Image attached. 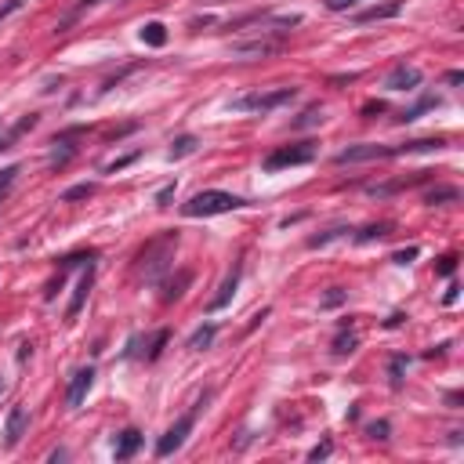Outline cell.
Listing matches in <instances>:
<instances>
[{
	"mask_svg": "<svg viewBox=\"0 0 464 464\" xmlns=\"http://www.w3.org/2000/svg\"><path fill=\"white\" fill-rule=\"evenodd\" d=\"M247 200L236 196V192H225V189H203L196 192L189 203H182V214L185 218H214V214H229V211H243Z\"/></svg>",
	"mask_w": 464,
	"mask_h": 464,
	"instance_id": "6da1fadb",
	"label": "cell"
},
{
	"mask_svg": "<svg viewBox=\"0 0 464 464\" xmlns=\"http://www.w3.org/2000/svg\"><path fill=\"white\" fill-rule=\"evenodd\" d=\"M174 247H178V232H163L160 240L146 243V251L138 254V262H141V272H146V283H160L167 272H171V262H174Z\"/></svg>",
	"mask_w": 464,
	"mask_h": 464,
	"instance_id": "7a4b0ae2",
	"label": "cell"
},
{
	"mask_svg": "<svg viewBox=\"0 0 464 464\" xmlns=\"http://www.w3.org/2000/svg\"><path fill=\"white\" fill-rule=\"evenodd\" d=\"M207 403H211V392H203V395L196 399V406H192L189 414H182V417H178V421L171 424V428H167V432L160 435V443H156V457H171V454H178V450L185 446V439L192 435V428H196V414H200V410L207 406Z\"/></svg>",
	"mask_w": 464,
	"mask_h": 464,
	"instance_id": "3957f363",
	"label": "cell"
},
{
	"mask_svg": "<svg viewBox=\"0 0 464 464\" xmlns=\"http://www.w3.org/2000/svg\"><path fill=\"white\" fill-rule=\"evenodd\" d=\"M298 98V87H276V91H257V95H243L232 98V109L236 113H272L279 106Z\"/></svg>",
	"mask_w": 464,
	"mask_h": 464,
	"instance_id": "277c9868",
	"label": "cell"
},
{
	"mask_svg": "<svg viewBox=\"0 0 464 464\" xmlns=\"http://www.w3.org/2000/svg\"><path fill=\"white\" fill-rule=\"evenodd\" d=\"M312 160H316V146H312V141H301V146H279V149H272L262 160V171L265 174H276V171L301 167V163H312Z\"/></svg>",
	"mask_w": 464,
	"mask_h": 464,
	"instance_id": "5b68a950",
	"label": "cell"
},
{
	"mask_svg": "<svg viewBox=\"0 0 464 464\" xmlns=\"http://www.w3.org/2000/svg\"><path fill=\"white\" fill-rule=\"evenodd\" d=\"M388 156H399V146H348L341 149L334 163L338 167H348V163H370V160H388Z\"/></svg>",
	"mask_w": 464,
	"mask_h": 464,
	"instance_id": "8992f818",
	"label": "cell"
},
{
	"mask_svg": "<svg viewBox=\"0 0 464 464\" xmlns=\"http://www.w3.org/2000/svg\"><path fill=\"white\" fill-rule=\"evenodd\" d=\"M91 287H95V262H87L84 276L76 279V287H73V298H69V305H66V319H69V323H73L76 316H80V308L87 305V294H91Z\"/></svg>",
	"mask_w": 464,
	"mask_h": 464,
	"instance_id": "52a82bcc",
	"label": "cell"
},
{
	"mask_svg": "<svg viewBox=\"0 0 464 464\" xmlns=\"http://www.w3.org/2000/svg\"><path fill=\"white\" fill-rule=\"evenodd\" d=\"M240 276H243V262H236L232 265V272L222 279V287H218V294L207 301V316H214V312H222V308L236 298V287H240Z\"/></svg>",
	"mask_w": 464,
	"mask_h": 464,
	"instance_id": "ba28073f",
	"label": "cell"
},
{
	"mask_svg": "<svg viewBox=\"0 0 464 464\" xmlns=\"http://www.w3.org/2000/svg\"><path fill=\"white\" fill-rule=\"evenodd\" d=\"M80 135H84V127H69V131L55 135V141H51V146H55V152H51V167H66L76 156V149H80V146H73V141Z\"/></svg>",
	"mask_w": 464,
	"mask_h": 464,
	"instance_id": "9c48e42d",
	"label": "cell"
},
{
	"mask_svg": "<svg viewBox=\"0 0 464 464\" xmlns=\"http://www.w3.org/2000/svg\"><path fill=\"white\" fill-rule=\"evenodd\" d=\"M384 87H388V91H417V87H421V69L399 62V66L384 76Z\"/></svg>",
	"mask_w": 464,
	"mask_h": 464,
	"instance_id": "30bf717a",
	"label": "cell"
},
{
	"mask_svg": "<svg viewBox=\"0 0 464 464\" xmlns=\"http://www.w3.org/2000/svg\"><path fill=\"white\" fill-rule=\"evenodd\" d=\"M91 384H95V367H80L69 378V388H66V403L76 410L87 399V392H91Z\"/></svg>",
	"mask_w": 464,
	"mask_h": 464,
	"instance_id": "8fae6325",
	"label": "cell"
},
{
	"mask_svg": "<svg viewBox=\"0 0 464 464\" xmlns=\"http://www.w3.org/2000/svg\"><path fill=\"white\" fill-rule=\"evenodd\" d=\"M25 428H30V414H25V406H11L8 410V421H4V446L15 450L22 443Z\"/></svg>",
	"mask_w": 464,
	"mask_h": 464,
	"instance_id": "7c38bea8",
	"label": "cell"
},
{
	"mask_svg": "<svg viewBox=\"0 0 464 464\" xmlns=\"http://www.w3.org/2000/svg\"><path fill=\"white\" fill-rule=\"evenodd\" d=\"M283 44H287V36H272V40H268V36H262V40H240V44H232V51H236V55H276V51H283Z\"/></svg>",
	"mask_w": 464,
	"mask_h": 464,
	"instance_id": "4fadbf2b",
	"label": "cell"
},
{
	"mask_svg": "<svg viewBox=\"0 0 464 464\" xmlns=\"http://www.w3.org/2000/svg\"><path fill=\"white\" fill-rule=\"evenodd\" d=\"M403 11V0H384V4H373L367 11H359L356 22H384V19H395Z\"/></svg>",
	"mask_w": 464,
	"mask_h": 464,
	"instance_id": "5bb4252c",
	"label": "cell"
},
{
	"mask_svg": "<svg viewBox=\"0 0 464 464\" xmlns=\"http://www.w3.org/2000/svg\"><path fill=\"white\" fill-rule=\"evenodd\" d=\"M141 450V432L138 428H124L116 435V461H131Z\"/></svg>",
	"mask_w": 464,
	"mask_h": 464,
	"instance_id": "9a60e30c",
	"label": "cell"
},
{
	"mask_svg": "<svg viewBox=\"0 0 464 464\" xmlns=\"http://www.w3.org/2000/svg\"><path fill=\"white\" fill-rule=\"evenodd\" d=\"M40 124V116L36 113H30V116H22V120L15 124V127H8V135H0V152H8L11 146H15V141L25 135V131H33V127Z\"/></svg>",
	"mask_w": 464,
	"mask_h": 464,
	"instance_id": "2e32d148",
	"label": "cell"
},
{
	"mask_svg": "<svg viewBox=\"0 0 464 464\" xmlns=\"http://www.w3.org/2000/svg\"><path fill=\"white\" fill-rule=\"evenodd\" d=\"M160 283H163V294H160V298H163V305H171V301H178V298L185 294V287L192 283V272H189V268H182L174 279H160Z\"/></svg>",
	"mask_w": 464,
	"mask_h": 464,
	"instance_id": "e0dca14e",
	"label": "cell"
},
{
	"mask_svg": "<svg viewBox=\"0 0 464 464\" xmlns=\"http://www.w3.org/2000/svg\"><path fill=\"white\" fill-rule=\"evenodd\" d=\"M214 338H218V323H203V327L192 330L189 348H192V352H207V348L214 345Z\"/></svg>",
	"mask_w": 464,
	"mask_h": 464,
	"instance_id": "ac0fdd59",
	"label": "cell"
},
{
	"mask_svg": "<svg viewBox=\"0 0 464 464\" xmlns=\"http://www.w3.org/2000/svg\"><path fill=\"white\" fill-rule=\"evenodd\" d=\"M330 348H334V356H338V359H345V356H352L359 348V338L352 334V327H338V338H334Z\"/></svg>",
	"mask_w": 464,
	"mask_h": 464,
	"instance_id": "d6986e66",
	"label": "cell"
},
{
	"mask_svg": "<svg viewBox=\"0 0 464 464\" xmlns=\"http://www.w3.org/2000/svg\"><path fill=\"white\" fill-rule=\"evenodd\" d=\"M406 367H410V359H406L403 352L388 359V384H392L395 392H399V388H403V384H406Z\"/></svg>",
	"mask_w": 464,
	"mask_h": 464,
	"instance_id": "ffe728a7",
	"label": "cell"
},
{
	"mask_svg": "<svg viewBox=\"0 0 464 464\" xmlns=\"http://www.w3.org/2000/svg\"><path fill=\"white\" fill-rule=\"evenodd\" d=\"M138 36H141V44H149V47H163L167 44V25L163 22H146Z\"/></svg>",
	"mask_w": 464,
	"mask_h": 464,
	"instance_id": "44dd1931",
	"label": "cell"
},
{
	"mask_svg": "<svg viewBox=\"0 0 464 464\" xmlns=\"http://www.w3.org/2000/svg\"><path fill=\"white\" fill-rule=\"evenodd\" d=\"M196 135H178L174 141H171V152H167V160H182V156H189V152H196Z\"/></svg>",
	"mask_w": 464,
	"mask_h": 464,
	"instance_id": "7402d4cb",
	"label": "cell"
},
{
	"mask_svg": "<svg viewBox=\"0 0 464 464\" xmlns=\"http://www.w3.org/2000/svg\"><path fill=\"white\" fill-rule=\"evenodd\" d=\"M428 109H439V98H432V95H428V98H421V102H417V106H410V109H403V113H399V116H395V120H399V124H414V120H417V116H421V113H428Z\"/></svg>",
	"mask_w": 464,
	"mask_h": 464,
	"instance_id": "603a6c76",
	"label": "cell"
},
{
	"mask_svg": "<svg viewBox=\"0 0 464 464\" xmlns=\"http://www.w3.org/2000/svg\"><path fill=\"white\" fill-rule=\"evenodd\" d=\"M392 236V222H378V225H367L356 232V243H373V240H384Z\"/></svg>",
	"mask_w": 464,
	"mask_h": 464,
	"instance_id": "cb8c5ba5",
	"label": "cell"
},
{
	"mask_svg": "<svg viewBox=\"0 0 464 464\" xmlns=\"http://www.w3.org/2000/svg\"><path fill=\"white\" fill-rule=\"evenodd\" d=\"M457 200H461V192L454 185H439V189L424 192V203H428V207H435V203H457Z\"/></svg>",
	"mask_w": 464,
	"mask_h": 464,
	"instance_id": "d4e9b609",
	"label": "cell"
},
{
	"mask_svg": "<svg viewBox=\"0 0 464 464\" xmlns=\"http://www.w3.org/2000/svg\"><path fill=\"white\" fill-rule=\"evenodd\" d=\"M167 341H171V330H156V334H152V341H149V352H146V363H156V359L163 356Z\"/></svg>",
	"mask_w": 464,
	"mask_h": 464,
	"instance_id": "484cf974",
	"label": "cell"
},
{
	"mask_svg": "<svg viewBox=\"0 0 464 464\" xmlns=\"http://www.w3.org/2000/svg\"><path fill=\"white\" fill-rule=\"evenodd\" d=\"M95 192H98V185H95V182H80V185H73V189H66V192H62V203L87 200V196H95Z\"/></svg>",
	"mask_w": 464,
	"mask_h": 464,
	"instance_id": "4316f807",
	"label": "cell"
},
{
	"mask_svg": "<svg viewBox=\"0 0 464 464\" xmlns=\"http://www.w3.org/2000/svg\"><path fill=\"white\" fill-rule=\"evenodd\" d=\"M345 232H352V229H345V225H334V229H327V232H319V236H308V247H312V251H319V247H327L330 240L345 236Z\"/></svg>",
	"mask_w": 464,
	"mask_h": 464,
	"instance_id": "83f0119b",
	"label": "cell"
},
{
	"mask_svg": "<svg viewBox=\"0 0 464 464\" xmlns=\"http://www.w3.org/2000/svg\"><path fill=\"white\" fill-rule=\"evenodd\" d=\"M98 4H106V0H80V4H76V8L69 11V15H66V19H62V22H58V33H62V30H66V25H69L73 19H80V15H84V11H91V8H98Z\"/></svg>",
	"mask_w": 464,
	"mask_h": 464,
	"instance_id": "f1b7e54d",
	"label": "cell"
},
{
	"mask_svg": "<svg viewBox=\"0 0 464 464\" xmlns=\"http://www.w3.org/2000/svg\"><path fill=\"white\" fill-rule=\"evenodd\" d=\"M66 272H69V268H66V265H58V276L51 279V283H47V290H44V301H55V294H58L62 287H66Z\"/></svg>",
	"mask_w": 464,
	"mask_h": 464,
	"instance_id": "f546056e",
	"label": "cell"
},
{
	"mask_svg": "<svg viewBox=\"0 0 464 464\" xmlns=\"http://www.w3.org/2000/svg\"><path fill=\"white\" fill-rule=\"evenodd\" d=\"M15 178H19V167H4V171H0V200H8V192H11V185H15Z\"/></svg>",
	"mask_w": 464,
	"mask_h": 464,
	"instance_id": "4dcf8cb0",
	"label": "cell"
},
{
	"mask_svg": "<svg viewBox=\"0 0 464 464\" xmlns=\"http://www.w3.org/2000/svg\"><path fill=\"white\" fill-rule=\"evenodd\" d=\"M388 432H392L388 421H370V424H367V435H370V439H378V443L388 439Z\"/></svg>",
	"mask_w": 464,
	"mask_h": 464,
	"instance_id": "1f68e13d",
	"label": "cell"
},
{
	"mask_svg": "<svg viewBox=\"0 0 464 464\" xmlns=\"http://www.w3.org/2000/svg\"><path fill=\"white\" fill-rule=\"evenodd\" d=\"M323 120V113H319V106H308L298 120H294V127H312V124H319Z\"/></svg>",
	"mask_w": 464,
	"mask_h": 464,
	"instance_id": "d6a6232c",
	"label": "cell"
},
{
	"mask_svg": "<svg viewBox=\"0 0 464 464\" xmlns=\"http://www.w3.org/2000/svg\"><path fill=\"white\" fill-rule=\"evenodd\" d=\"M345 298H348V294H345L341 287H330V294L319 301V308H338V305H345Z\"/></svg>",
	"mask_w": 464,
	"mask_h": 464,
	"instance_id": "836d02e7",
	"label": "cell"
},
{
	"mask_svg": "<svg viewBox=\"0 0 464 464\" xmlns=\"http://www.w3.org/2000/svg\"><path fill=\"white\" fill-rule=\"evenodd\" d=\"M435 272H439V276H454V272H457V254H446V257H439Z\"/></svg>",
	"mask_w": 464,
	"mask_h": 464,
	"instance_id": "e575fe53",
	"label": "cell"
},
{
	"mask_svg": "<svg viewBox=\"0 0 464 464\" xmlns=\"http://www.w3.org/2000/svg\"><path fill=\"white\" fill-rule=\"evenodd\" d=\"M417 254H421V247H403V251H395V254H392V262H395V265H410Z\"/></svg>",
	"mask_w": 464,
	"mask_h": 464,
	"instance_id": "d590c367",
	"label": "cell"
},
{
	"mask_svg": "<svg viewBox=\"0 0 464 464\" xmlns=\"http://www.w3.org/2000/svg\"><path fill=\"white\" fill-rule=\"evenodd\" d=\"M330 450H334V443H330V439H323L319 446L308 450V461H323V457H330Z\"/></svg>",
	"mask_w": 464,
	"mask_h": 464,
	"instance_id": "8d00e7d4",
	"label": "cell"
},
{
	"mask_svg": "<svg viewBox=\"0 0 464 464\" xmlns=\"http://www.w3.org/2000/svg\"><path fill=\"white\" fill-rule=\"evenodd\" d=\"M135 160H138V152H131V156H120L116 163H109V167H106V174H116V171H124V167H131Z\"/></svg>",
	"mask_w": 464,
	"mask_h": 464,
	"instance_id": "74e56055",
	"label": "cell"
},
{
	"mask_svg": "<svg viewBox=\"0 0 464 464\" xmlns=\"http://www.w3.org/2000/svg\"><path fill=\"white\" fill-rule=\"evenodd\" d=\"M171 200H174V182L163 185V189L156 192V203H160V207H171Z\"/></svg>",
	"mask_w": 464,
	"mask_h": 464,
	"instance_id": "f35d334b",
	"label": "cell"
},
{
	"mask_svg": "<svg viewBox=\"0 0 464 464\" xmlns=\"http://www.w3.org/2000/svg\"><path fill=\"white\" fill-rule=\"evenodd\" d=\"M327 4V11H348V8H356L359 0H323Z\"/></svg>",
	"mask_w": 464,
	"mask_h": 464,
	"instance_id": "ab89813d",
	"label": "cell"
},
{
	"mask_svg": "<svg viewBox=\"0 0 464 464\" xmlns=\"http://www.w3.org/2000/svg\"><path fill=\"white\" fill-rule=\"evenodd\" d=\"M25 4V0H8V4H0V22H4L8 15H15V11Z\"/></svg>",
	"mask_w": 464,
	"mask_h": 464,
	"instance_id": "60d3db41",
	"label": "cell"
},
{
	"mask_svg": "<svg viewBox=\"0 0 464 464\" xmlns=\"http://www.w3.org/2000/svg\"><path fill=\"white\" fill-rule=\"evenodd\" d=\"M378 113H384V102H367V106H363V116H367V120H373Z\"/></svg>",
	"mask_w": 464,
	"mask_h": 464,
	"instance_id": "b9f144b4",
	"label": "cell"
},
{
	"mask_svg": "<svg viewBox=\"0 0 464 464\" xmlns=\"http://www.w3.org/2000/svg\"><path fill=\"white\" fill-rule=\"evenodd\" d=\"M457 298H461V287H457V283H450V290H446L443 305H457Z\"/></svg>",
	"mask_w": 464,
	"mask_h": 464,
	"instance_id": "7bdbcfd3",
	"label": "cell"
},
{
	"mask_svg": "<svg viewBox=\"0 0 464 464\" xmlns=\"http://www.w3.org/2000/svg\"><path fill=\"white\" fill-rule=\"evenodd\" d=\"M446 84H450V87H461V84H464V73H461V69L446 73Z\"/></svg>",
	"mask_w": 464,
	"mask_h": 464,
	"instance_id": "ee69618b",
	"label": "cell"
},
{
	"mask_svg": "<svg viewBox=\"0 0 464 464\" xmlns=\"http://www.w3.org/2000/svg\"><path fill=\"white\" fill-rule=\"evenodd\" d=\"M30 356H33V345H30V341H25V345L19 348V363H25V359H30Z\"/></svg>",
	"mask_w": 464,
	"mask_h": 464,
	"instance_id": "f6af8a7d",
	"label": "cell"
},
{
	"mask_svg": "<svg viewBox=\"0 0 464 464\" xmlns=\"http://www.w3.org/2000/svg\"><path fill=\"white\" fill-rule=\"evenodd\" d=\"M66 457H69V450H62V446H58V450H55V454H51L47 461H51V464H58V461H66Z\"/></svg>",
	"mask_w": 464,
	"mask_h": 464,
	"instance_id": "bcb514c9",
	"label": "cell"
},
{
	"mask_svg": "<svg viewBox=\"0 0 464 464\" xmlns=\"http://www.w3.org/2000/svg\"><path fill=\"white\" fill-rule=\"evenodd\" d=\"M446 403L454 406V410H461V392H450V395H446Z\"/></svg>",
	"mask_w": 464,
	"mask_h": 464,
	"instance_id": "7dc6e473",
	"label": "cell"
},
{
	"mask_svg": "<svg viewBox=\"0 0 464 464\" xmlns=\"http://www.w3.org/2000/svg\"><path fill=\"white\" fill-rule=\"evenodd\" d=\"M403 319H406L403 312H395V316H388V323H384V327H399V323H403Z\"/></svg>",
	"mask_w": 464,
	"mask_h": 464,
	"instance_id": "c3c4849f",
	"label": "cell"
},
{
	"mask_svg": "<svg viewBox=\"0 0 464 464\" xmlns=\"http://www.w3.org/2000/svg\"><path fill=\"white\" fill-rule=\"evenodd\" d=\"M0 395H4V378H0Z\"/></svg>",
	"mask_w": 464,
	"mask_h": 464,
	"instance_id": "681fc988",
	"label": "cell"
}]
</instances>
